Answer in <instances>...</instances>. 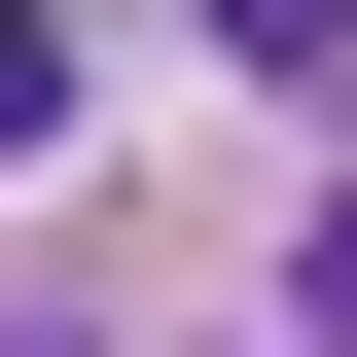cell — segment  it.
<instances>
[{
  "instance_id": "4",
  "label": "cell",
  "mask_w": 357,
  "mask_h": 357,
  "mask_svg": "<svg viewBox=\"0 0 357 357\" xmlns=\"http://www.w3.org/2000/svg\"><path fill=\"white\" fill-rule=\"evenodd\" d=\"M0 357H72V321H0Z\"/></svg>"
},
{
  "instance_id": "2",
  "label": "cell",
  "mask_w": 357,
  "mask_h": 357,
  "mask_svg": "<svg viewBox=\"0 0 357 357\" xmlns=\"http://www.w3.org/2000/svg\"><path fill=\"white\" fill-rule=\"evenodd\" d=\"M215 72H286V107H321V72H357V0H215Z\"/></svg>"
},
{
  "instance_id": "1",
  "label": "cell",
  "mask_w": 357,
  "mask_h": 357,
  "mask_svg": "<svg viewBox=\"0 0 357 357\" xmlns=\"http://www.w3.org/2000/svg\"><path fill=\"white\" fill-rule=\"evenodd\" d=\"M36 143H72V0H0V178H36Z\"/></svg>"
},
{
  "instance_id": "3",
  "label": "cell",
  "mask_w": 357,
  "mask_h": 357,
  "mask_svg": "<svg viewBox=\"0 0 357 357\" xmlns=\"http://www.w3.org/2000/svg\"><path fill=\"white\" fill-rule=\"evenodd\" d=\"M286 321H321V357H357V178H321V250H286Z\"/></svg>"
}]
</instances>
